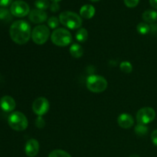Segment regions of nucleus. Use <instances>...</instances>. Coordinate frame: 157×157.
Returning a JSON list of instances; mask_svg holds the SVG:
<instances>
[{
    "label": "nucleus",
    "instance_id": "f257e3e1",
    "mask_svg": "<svg viewBox=\"0 0 157 157\" xmlns=\"http://www.w3.org/2000/svg\"><path fill=\"white\" fill-rule=\"evenodd\" d=\"M9 35L12 41L16 44H26L32 37L30 25L24 20L15 21L10 26Z\"/></svg>",
    "mask_w": 157,
    "mask_h": 157
},
{
    "label": "nucleus",
    "instance_id": "f03ea898",
    "mask_svg": "<svg viewBox=\"0 0 157 157\" xmlns=\"http://www.w3.org/2000/svg\"><path fill=\"white\" fill-rule=\"evenodd\" d=\"M59 21L64 26L69 29H78L82 25V18L77 13L65 11L60 14Z\"/></svg>",
    "mask_w": 157,
    "mask_h": 157
},
{
    "label": "nucleus",
    "instance_id": "7ed1b4c3",
    "mask_svg": "<svg viewBox=\"0 0 157 157\" xmlns=\"http://www.w3.org/2000/svg\"><path fill=\"white\" fill-rule=\"evenodd\" d=\"M107 84L105 78L101 75H90L86 80L87 88L93 93H102L107 89Z\"/></svg>",
    "mask_w": 157,
    "mask_h": 157
},
{
    "label": "nucleus",
    "instance_id": "20e7f679",
    "mask_svg": "<svg viewBox=\"0 0 157 157\" xmlns=\"http://www.w3.org/2000/svg\"><path fill=\"white\" fill-rule=\"evenodd\" d=\"M8 124L12 130L16 131H23L27 129L29 121L24 113L19 111H15L9 116Z\"/></svg>",
    "mask_w": 157,
    "mask_h": 157
},
{
    "label": "nucleus",
    "instance_id": "39448f33",
    "mask_svg": "<svg viewBox=\"0 0 157 157\" xmlns=\"http://www.w3.org/2000/svg\"><path fill=\"white\" fill-rule=\"evenodd\" d=\"M52 43L59 47H65L72 41V35L68 30L63 28L57 29L52 32L51 36Z\"/></svg>",
    "mask_w": 157,
    "mask_h": 157
},
{
    "label": "nucleus",
    "instance_id": "423d86ee",
    "mask_svg": "<svg viewBox=\"0 0 157 157\" xmlns=\"http://www.w3.org/2000/svg\"><path fill=\"white\" fill-rule=\"evenodd\" d=\"M50 36V31L48 27L44 25L36 26L32 32V38L37 44H44L47 42Z\"/></svg>",
    "mask_w": 157,
    "mask_h": 157
},
{
    "label": "nucleus",
    "instance_id": "0eeeda50",
    "mask_svg": "<svg viewBox=\"0 0 157 157\" xmlns=\"http://www.w3.org/2000/svg\"><path fill=\"white\" fill-rule=\"evenodd\" d=\"M156 117V111L150 107H145L140 109L136 113V121L138 124H147L153 122Z\"/></svg>",
    "mask_w": 157,
    "mask_h": 157
},
{
    "label": "nucleus",
    "instance_id": "6e6552de",
    "mask_svg": "<svg viewBox=\"0 0 157 157\" xmlns=\"http://www.w3.org/2000/svg\"><path fill=\"white\" fill-rule=\"evenodd\" d=\"M10 12L14 16L22 18L27 15H29L30 8L25 2L21 1V0H17L11 5Z\"/></svg>",
    "mask_w": 157,
    "mask_h": 157
},
{
    "label": "nucleus",
    "instance_id": "1a4fd4ad",
    "mask_svg": "<svg viewBox=\"0 0 157 157\" xmlns=\"http://www.w3.org/2000/svg\"><path fill=\"white\" fill-rule=\"evenodd\" d=\"M50 104L47 98L40 97L35 99L32 104V110L38 117H42L49 110Z\"/></svg>",
    "mask_w": 157,
    "mask_h": 157
},
{
    "label": "nucleus",
    "instance_id": "9d476101",
    "mask_svg": "<svg viewBox=\"0 0 157 157\" xmlns=\"http://www.w3.org/2000/svg\"><path fill=\"white\" fill-rule=\"evenodd\" d=\"M29 18L32 23L40 24V23L44 22L47 20L48 15L44 11L35 9L31 11L29 15Z\"/></svg>",
    "mask_w": 157,
    "mask_h": 157
},
{
    "label": "nucleus",
    "instance_id": "9b49d317",
    "mask_svg": "<svg viewBox=\"0 0 157 157\" xmlns=\"http://www.w3.org/2000/svg\"><path fill=\"white\" fill-rule=\"evenodd\" d=\"M25 154L29 157H35L39 152V143L35 139H30L27 141L25 147Z\"/></svg>",
    "mask_w": 157,
    "mask_h": 157
},
{
    "label": "nucleus",
    "instance_id": "f8f14e48",
    "mask_svg": "<svg viewBox=\"0 0 157 157\" xmlns=\"http://www.w3.org/2000/svg\"><path fill=\"white\" fill-rule=\"evenodd\" d=\"M117 124L121 128L130 129L134 124V120L130 113H124L119 115L117 118Z\"/></svg>",
    "mask_w": 157,
    "mask_h": 157
},
{
    "label": "nucleus",
    "instance_id": "ddd939ff",
    "mask_svg": "<svg viewBox=\"0 0 157 157\" xmlns=\"http://www.w3.org/2000/svg\"><path fill=\"white\" fill-rule=\"evenodd\" d=\"M15 101L11 96H3L0 99V107L2 110L6 112H12L15 110Z\"/></svg>",
    "mask_w": 157,
    "mask_h": 157
},
{
    "label": "nucleus",
    "instance_id": "4468645a",
    "mask_svg": "<svg viewBox=\"0 0 157 157\" xmlns=\"http://www.w3.org/2000/svg\"><path fill=\"white\" fill-rule=\"evenodd\" d=\"M95 14V9L91 5H84L80 9V15L85 19L93 18Z\"/></svg>",
    "mask_w": 157,
    "mask_h": 157
},
{
    "label": "nucleus",
    "instance_id": "2eb2a0df",
    "mask_svg": "<svg viewBox=\"0 0 157 157\" xmlns=\"http://www.w3.org/2000/svg\"><path fill=\"white\" fill-rule=\"evenodd\" d=\"M70 54L73 58H81L84 55V49H83L82 46L79 44H73L70 48Z\"/></svg>",
    "mask_w": 157,
    "mask_h": 157
},
{
    "label": "nucleus",
    "instance_id": "dca6fc26",
    "mask_svg": "<svg viewBox=\"0 0 157 157\" xmlns=\"http://www.w3.org/2000/svg\"><path fill=\"white\" fill-rule=\"evenodd\" d=\"M142 17L146 23H154L157 21V12L154 10H147L143 13Z\"/></svg>",
    "mask_w": 157,
    "mask_h": 157
},
{
    "label": "nucleus",
    "instance_id": "f3484780",
    "mask_svg": "<svg viewBox=\"0 0 157 157\" xmlns=\"http://www.w3.org/2000/svg\"><path fill=\"white\" fill-rule=\"evenodd\" d=\"M76 39L79 42H85L88 38V32H87V29H79V30L76 33Z\"/></svg>",
    "mask_w": 157,
    "mask_h": 157
},
{
    "label": "nucleus",
    "instance_id": "a211bd4d",
    "mask_svg": "<svg viewBox=\"0 0 157 157\" xmlns=\"http://www.w3.org/2000/svg\"><path fill=\"white\" fill-rule=\"evenodd\" d=\"M148 131H149L148 127H147L146 125H144V124H138L134 128L135 133L139 136H146V135L147 134V133H148Z\"/></svg>",
    "mask_w": 157,
    "mask_h": 157
},
{
    "label": "nucleus",
    "instance_id": "6ab92c4d",
    "mask_svg": "<svg viewBox=\"0 0 157 157\" xmlns=\"http://www.w3.org/2000/svg\"><path fill=\"white\" fill-rule=\"evenodd\" d=\"M136 30L140 35H147L150 32V26L146 22H140L136 26Z\"/></svg>",
    "mask_w": 157,
    "mask_h": 157
},
{
    "label": "nucleus",
    "instance_id": "aec40b11",
    "mask_svg": "<svg viewBox=\"0 0 157 157\" xmlns=\"http://www.w3.org/2000/svg\"><path fill=\"white\" fill-rule=\"evenodd\" d=\"M35 6L38 9L44 11L50 7V3L48 0H35Z\"/></svg>",
    "mask_w": 157,
    "mask_h": 157
},
{
    "label": "nucleus",
    "instance_id": "412c9836",
    "mask_svg": "<svg viewBox=\"0 0 157 157\" xmlns=\"http://www.w3.org/2000/svg\"><path fill=\"white\" fill-rule=\"evenodd\" d=\"M12 13L6 8H0V20L2 21H10L12 19Z\"/></svg>",
    "mask_w": 157,
    "mask_h": 157
},
{
    "label": "nucleus",
    "instance_id": "4be33fe9",
    "mask_svg": "<svg viewBox=\"0 0 157 157\" xmlns=\"http://www.w3.org/2000/svg\"><path fill=\"white\" fill-rule=\"evenodd\" d=\"M120 68H121V70L124 73L130 74L133 71V65H132V64L130 62L125 61L121 63V64H120Z\"/></svg>",
    "mask_w": 157,
    "mask_h": 157
},
{
    "label": "nucleus",
    "instance_id": "5701e85b",
    "mask_svg": "<svg viewBox=\"0 0 157 157\" xmlns=\"http://www.w3.org/2000/svg\"><path fill=\"white\" fill-rule=\"evenodd\" d=\"M48 157H71L67 152L62 150H55L49 153Z\"/></svg>",
    "mask_w": 157,
    "mask_h": 157
},
{
    "label": "nucleus",
    "instance_id": "b1692460",
    "mask_svg": "<svg viewBox=\"0 0 157 157\" xmlns=\"http://www.w3.org/2000/svg\"><path fill=\"white\" fill-rule=\"evenodd\" d=\"M59 19H58V18H56V17L54 16L51 17V18H49L48 20V25L49 27L52 29H56V28L59 25Z\"/></svg>",
    "mask_w": 157,
    "mask_h": 157
},
{
    "label": "nucleus",
    "instance_id": "393cba45",
    "mask_svg": "<svg viewBox=\"0 0 157 157\" xmlns=\"http://www.w3.org/2000/svg\"><path fill=\"white\" fill-rule=\"evenodd\" d=\"M140 0H124V3L129 8H134L139 4Z\"/></svg>",
    "mask_w": 157,
    "mask_h": 157
},
{
    "label": "nucleus",
    "instance_id": "a878e982",
    "mask_svg": "<svg viewBox=\"0 0 157 157\" xmlns=\"http://www.w3.org/2000/svg\"><path fill=\"white\" fill-rule=\"evenodd\" d=\"M44 124H45V123H44V120L43 119L42 117H38L36 122H35V125L37 126V127L41 129L44 127Z\"/></svg>",
    "mask_w": 157,
    "mask_h": 157
},
{
    "label": "nucleus",
    "instance_id": "bb28decb",
    "mask_svg": "<svg viewBox=\"0 0 157 157\" xmlns=\"http://www.w3.org/2000/svg\"><path fill=\"white\" fill-rule=\"evenodd\" d=\"M50 9L52 12H57L60 9V6L58 2H52L50 5Z\"/></svg>",
    "mask_w": 157,
    "mask_h": 157
},
{
    "label": "nucleus",
    "instance_id": "cd10ccee",
    "mask_svg": "<svg viewBox=\"0 0 157 157\" xmlns=\"http://www.w3.org/2000/svg\"><path fill=\"white\" fill-rule=\"evenodd\" d=\"M151 140L153 144L157 147V130H153L151 134Z\"/></svg>",
    "mask_w": 157,
    "mask_h": 157
},
{
    "label": "nucleus",
    "instance_id": "c85d7f7f",
    "mask_svg": "<svg viewBox=\"0 0 157 157\" xmlns=\"http://www.w3.org/2000/svg\"><path fill=\"white\" fill-rule=\"evenodd\" d=\"M12 2V0H0V7H6Z\"/></svg>",
    "mask_w": 157,
    "mask_h": 157
},
{
    "label": "nucleus",
    "instance_id": "c756f323",
    "mask_svg": "<svg viewBox=\"0 0 157 157\" xmlns=\"http://www.w3.org/2000/svg\"><path fill=\"white\" fill-rule=\"evenodd\" d=\"M150 3L152 7L157 9V0H150Z\"/></svg>",
    "mask_w": 157,
    "mask_h": 157
},
{
    "label": "nucleus",
    "instance_id": "7c9ffc66",
    "mask_svg": "<svg viewBox=\"0 0 157 157\" xmlns=\"http://www.w3.org/2000/svg\"><path fill=\"white\" fill-rule=\"evenodd\" d=\"M51 1H52V2H60L61 0H51Z\"/></svg>",
    "mask_w": 157,
    "mask_h": 157
},
{
    "label": "nucleus",
    "instance_id": "2f4dec72",
    "mask_svg": "<svg viewBox=\"0 0 157 157\" xmlns=\"http://www.w3.org/2000/svg\"><path fill=\"white\" fill-rule=\"evenodd\" d=\"M130 157H140V156H139L138 155H136V154H133V155H131Z\"/></svg>",
    "mask_w": 157,
    "mask_h": 157
},
{
    "label": "nucleus",
    "instance_id": "473e14b6",
    "mask_svg": "<svg viewBox=\"0 0 157 157\" xmlns=\"http://www.w3.org/2000/svg\"><path fill=\"white\" fill-rule=\"evenodd\" d=\"M90 1H91V2H98V1H100V0H90Z\"/></svg>",
    "mask_w": 157,
    "mask_h": 157
}]
</instances>
